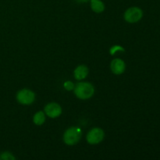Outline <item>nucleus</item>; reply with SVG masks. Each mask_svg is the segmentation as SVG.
<instances>
[{
  "label": "nucleus",
  "instance_id": "obj_1",
  "mask_svg": "<svg viewBox=\"0 0 160 160\" xmlns=\"http://www.w3.org/2000/svg\"><path fill=\"white\" fill-rule=\"evenodd\" d=\"M94 93V86L89 82H80L74 87L75 95L80 99H89L93 96Z\"/></svg>",
  "mask_w": 160,
  "mask_h": 160
},
{
  "label": "nucleus",
  "instance_id": "obj_2",
  "mask_svg": "<svg viewBox=\"0 0 160 160\" xmlns=\"http://www.w3.org/2000/svg\"><path fill=\"white\" fill-rule=\"evenodd\" d=\"M82 134L81 128L72 127L67 129L63 134V142L67 145H74L80 141Z\"/></svg>",
  "mask_w": 160,
  "mask_h": 160
},
{
  "label": "nucleus",
  "instance_id": "obj_3",
  "mask_svg": "<svg viewBox=\"0 0 160 160\" xmlns=\"http://www.w3.org/2000/svg\"><path fill=\"white\" fill-rule=\"evenodd\" d=\"M143 17V11L141 8L134 6V7L128 8L124 12V20L128 23H135L140 21Z\"/></svg>",
  "mask_w": 160,
  "mask_h": 160
},
{
  "label": "nucleus",
  "instance_id": "obj_4",
  "mask_svg": "<svg viewBox=\"0 0 160 160\" xmlns=\"http://www.w3.org/2000/svg\"><path fill=\"white\" fill-rule=\"evenodd\" d=\"M17 100L19 103L22 105L32 104L35 100V94L30 89H21L17 94Z\"/></svg>",
  "mask_w": 160,
  "mask_h": 160
},
{
  "label": "nucleus",
  "instance_id": "obj_5",
  "mask_svg": "<svg viewBox=\"0 0 160 160\" xmlns=\"http://www.w3.org/2000/svg\"><path fill=\"white\" fill-rule=\"evenodd\" d=\"M105 137V133L102 129L98 128H95L91 130L87 134V142L90 145H97L102 142Z\"/></svg>",
  "mask_w": 160,
  "mask_h": 160
},
{
  "label": "nucleus",
  "instance_id": "obj_6",
  "mask_svg": "<svg viewBox=\"0 0 160 160\" xmlns=\"http://www.w3.org/2000/svg\"><path fill=\"white\" fill-rule=\"evenodd\" d=\"M45 113L50 118H57L62 113V108L58 103L50 102L45 106Z\"/></svg>",
  "mask_w": 160,
  "mask_h": 160
},
{
  "label": "nucleus",
  "instance_id": "obj_7",
  "mask_svg": "<svg viewBox=\"0 0 160 160\" xmlns=\"http://www.w3.org/2000/svg\"><path fill=\"white\" fill-rule=\"evenodd\" d=\"M110 69L114 74H122V73L125 71L126 64H125L124 61L122 60L121 59L117 58V59H114L111 62Z\"/></svg>",
  "mask_w": 160,
  "mask_h": 160
},
{
  "label": "nucleus",
  "instance_id": "obj_8",
  "mask_svg": "<svg viewBox=\"0 0 160 160\" xmlns=\"http://www.w3.org/2000/svg\"><path fill=\"white\" fill-rule=\"evenodd\" d=\"M88 74V69L86 66L84 65H80L75 68L74 71H73V76L74 78L78 81H81L87 78Z\"/></svg>",
  "mask_w": 160,
  "mask_h": 160
},
{
  "label": "nucleus",
  "instance_id": "obj_9",
  "mask_svg": "<svg viewBox=\"0 0 160 160\" xmlns=\"http://www.w3.org/2000/svg\"><path fill=\"white\" fill-rule=\"evenodd\" d=\"M91 8L97 13H101L105 10V4L101 0H91Z\"/></svg>",
  "mask_w": 160,
  "mask_h": 160
},
{
  "label": "nucleus",
  "instance_id": "obj_10",
  "mask_svg": "<svg viewBox=\"0 0 160 160\" xmlns=\"http://www.w3.org/2000/svg\"><path fill=\"white\" fill-rule=\"evenodd\" d=\"M45 121V113L42 111H38L36 112L33 117V122L35 125L41 126L43 124Z\"/></svg>",
  "mask_w": 160,
  "mask_h": 160
},
{
  "label": "nucleus",
  "instance_id": "obj_11",
  "mask_svg": "<svg viewBox=\"0 0 160 160\" xmlns=\"http://www.w3.org/2000/svg\"><path fill=\"white\" fill-rule=\"evenodd\" d=\"M0 159L1 160H15L16 157L13 156L12 153L9 152H4L0 154Z\"/></svg>",
  "mask_w": 160,
  "mask_h": 160
},
{
  "label": "nucleus",
  "instance_id": "obj_12",
  "mask_svg": "<svg viewBox=\"0 0 160 160\" xmlns=\"http://www.w3.org/2000/svg\"><path fill=\"white\" fill-rule=\"evenodd\" d=\"M118 51L124 52V48H123V47L120 46V45H114V46H112V48H110V50H109L111 55H114Z\"/></svg>",
  "mask_w": 160,
  "mask_h": 160
},
{
  "label": "nucleus",
  "instance_id": "obj_13",
  "mask_svg": "<svg viewBox=\"0 0 160 160\" xmlns=\"http://www.w3.org/2000/svg\"><path fill=\"white\" fill-rule=\"evenodd\" d=\"M63 86H64V88H65L67 91H73L75 87L74 84H73L72 81H70L64 83Z\"/></svg>",
  "mask_w": 160,
  "mask_h": 160
},
{
  "label": "nucleus",
  "instance_id": "obj_14",
  "mask_svg": "<svg viewBox=\"0 0 160 160\" xmlns=\"http://www.w3.org/2000/svg\"><path fill=\"white\" fill-rule=\"evenodd\" d=\"M78 2H81V3H83V2H87L88 1H89V0H76Z\"/></svg>",
  "mask_w": 160,
  "mask_h": 160
}]
</instances>
